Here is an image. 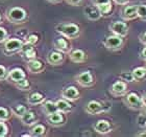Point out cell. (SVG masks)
Segmentation results:
<instances>
[{"label": "cell", "instance_id": "6da1fadb", "mask_svg": "<svg viewBox=\"0 0 146 137\" xmlns=\"http://www.w3.org/2000/svg\"><path fill=\"white\" fill-rule=\"evenodd\" d=\"M55 31L67 39H75L80 34L79 26L75 23H60L55 26Z\"/></svg>", "mask_w": 146, "mask_h": 137}, {"label": "cell", "instance_id": "7a4b0ae2", "mask_svg": "<svg viewBox=\"0 0 146 137\" xmlns=\"http://www.w3.org/2000/svg\"><path fill=\"white\" fill-rule=\"evenodd\" d=\"M6 19L14 24H22L27 19V12L20 6H14L6 12Z\"/></svg>", "mask_w": 146, "mask_h": 137}, {"label": "cell", "instance_id": "3957f363", "mask_svg": "<svg viewBox=\"0 0 146 137\" xmlns=\"http://www.w3.org/2000/svg\"><path fill=\"white\" fill-rule=\"evenodd\" d=\"M23 44H24V41L19 38H9L3 43V52L7 55L19 53Z\"/></svg>", "mask_w": 146, "mask_h": 137}, {"label": "cell", "instance_id": "277c9868", "mask_svg": "<svg viewBox=\"0 0 146 137\" xmlns=\"http://www.w3.org/2000/svg\"><path fill=\"white\" fill-rule=\"evenodd\" d=\"M104 45L107 49L110 50H118L123 45V38L116 35L107 37L104 41Z\"/></svg>", "mask_w": 146, "mask_h": 137}, {"label": "cell", "instance_id": "5b68a950", "mask_svg": "<svg viewBox=\"0 0 146 137\" xmlns=\"http://www.w3.org/2000/svg\"><path fill=\"white\" fill-rule=\"evenodd\" d=\"M110 31H112L114 35H116V36L124 38L128 34V26L125 22L115 21L110 25Z\"/></svg>", "mask_w": 146, "mask_h": 137}, {"label": "cell", "instance_id": "8992f818", "mask_svg": "<svg viewBox=\"0 0 146 137\" xmlns=\"http://www.w3.org/2000/svg\"><path fill=\"white\" fill-rule=\"evenodd\" d=\"M75 81L82 87H91L94 84V78L90 71H82L75 76Z\"/></svg>", "mask_w": 146, "mask_h": 137}, {"label": "cell", "instance_id": "52a82bcc", "mask_svg": "<svg viewBox=\"0 0 146 137\" xmlns=\"http://www.w3.org/2000/svg\"><path fill=\"white\" fill-rule=\"evenodd\" d=\"M47 122L52 127H61L65 124L64 113L55 111V112L49 114L47 115Z\"/></svg>", "mask_w": 146, "mask_h": 137}, {"label": "cell", "instance_id": "ba28073f", "mask_svg": "<svg viewBox=\"0 0 146 137\" xmlns=\"http://www.w3.org/2000/svg\"><path fill=\"white\" fill-rule=\"evenodd\" d=\"M80 96V93H79L78 89L74 87V86H69L67 88H65L63 91H62V98L67 100L69 102H74L77 101Z\"/></svg>", "mask_w": 146, "mask_h": 137}, {"label": "cell", "instance_id": "9c48e42d", "mask_svg": "<svg viewBox=\"0 0 146 137\" xmlns=\"http://www.w3.org/2000/svg\"><path fill=\"white\" fill-rule=\"evenodd\" d=\"M85 111L88 114H92V115H96L99 113H102L104 111H106L104 106L101 103L97 101H90L87 105H86Z\"/></svg>", "mask_w": 146, "mask_h": 137}, {"label": "cell", "instance_id": "30bf717a", "mask_svg": "<svg viewBox=\"0 0 146 137\" xmlns=\"http://www.w3.org/2000/svg\"><path fill=\"white\" fill-rule=\"evenodd\" d=\"M26 67L31 73H41L45 69V64L36 58L26 61Z\"/></svg>", "mask_w": 146, "mask_h": 137}, {"label": "cell", "instance_id": "8fae6325", "mask_svg": "<svg viewBox=\"0 0 146 137\" xmlns=\"http://www.w3.org/2000/svg\"><path fill=\"white\" fill-rule=\"evenodd\" d=\"M19 53L26 61L36 58V49H35V45H31V44H28V43H25V42L23 44V46H22L21 50L19 51Z\"/></svg>", "mask_w": 146, "mask_h": 137}, {"label": "cell", "instance_id": "7c38bea8", "mask_svg": "<svg viewBox=\"0 0 146 137\" xmlns=\"http://www.w3.org/2000/svg\"><path fill=\"white\" fill-rule=\"evenodd\" d=\"M125 103L129 108H133V109H139L141 107H143L142 105V101H141V98L137 93L135 92H131L126 95L125 98Z\"/></svg>", "mask_w": 146, "mask_h": 137}, {"label": "cell", "instance_id": "4fadbf2b", "mask_svg": "<svg viewBox=\"0 0 146 137\" xmlns=\"http://www.w3.org/2000/svg\"><path fill=\"white\" fill-rule=\"evenodd\" d=\"M26 78V74H25L24 70L21 69V68H13L9 71V74H7V81L12 82L13 84L16 82H18L20 80L25 79Z\"/></svg>", "mask_w": 146, "mask_h": 137}, {"label": "cell", "instance_id": "5bb4252c", "mask_svg": "<svg viewBox=\"0 0 146 137\" xmlns=\"http://www.w3.org/2000/svg\"><path fill=\"white\" fill-rule=\"evenodd\" d=\"M20 119H21L22 124L27 127H33L35 124L38 122V116H36V112L31 111V110H27Z\"/></svg>", "mask_w": 146, "mask_h": 137}, {"label": "cell", "instance_id": "9a60e30c", "mask_svg": "<svg viewBox=\"0 0 146 137\" xmlns=\"http://www.w3.org/2000/svg\"><path fill=\"white\" fill-rule=\"evenodd\" d=\"M94 131L102 135L108 134L112 131V126H111L110 122H108L106 119H100L94 125Z\"/></svg>", "mask_w": 146, "mask_h": 137}, {"label": "cell", "instance_id": "2e32d148", "mask_svg": "<svg viewBox=\"0 0 146 137\" xmlns=\"http://www.w3.org/2000/svg\"><path fill=\"white\" fill-rule=\"evenodd\" d=\"M86 17L91 21H97L101 18V14L96 5H89L85 9Z\"/></svg>", "mask_w": 146, "mask_h": 137}, {"label": "cell", "instance_id": "e0dca14e", "mask_svg": "<svg viewBox=\"0 0 146 137\" xmlns=\"http://www.w3.org/2000/svg\"><path fill=\"white\" fill-rule=\"evenodd\" d=\"M69 53V59L70 61L73 62V63H84L87 59V55H86L85 51L82 50V49H73L71 51L68 52Z\"/></svg>", "mask_w": 146, "mask_h": 137}, {"label": "cell", "instance_id": "ac0fdd59", "mask_svg": "<svg viewBox=\"0 0 146 137\" xmlns=\"http://www.w3.org/2000/svg\"><path fill=\"white\" fill-rule=\"evenodd\" d=\"M127 90V85L124 81H117L112 85L111 87V92L112 94L116 95V96H120L123 95Z\"/></svg>", "mask_w": 146, "mask_h": 137}, {"label": "cell", "instance_id": "d6986e66", "mask_svg": "<svg viewBox=\"0 0 146 137\" xmlns=\"http://www.w3.org/2000/svg\"><path fill=\"white\" fill-rule=\"evenodd\" d=\"M47 62H48L50 65H53V66H56V65H61L63 62H64V55H63V52L58 51V50H54V51H51L47 57Z\"/></svg>", "mask_w": 146, "mask_h": 137}, {"label": "cell", "instance_id": "ffe728a7", "mask_svg": "<svg viewBox=\"0 0 146 137\" xmlns=\"http://www.w3.org/2000/svg\"><path fill=\"white\" fill-rule=\"evenodd\" d=\"M53 45H54V48L55 50H58V51H61L63 53H68V52L70 51V45H69V43L68 41L66 40V38H58L54 41L53 43Z\"/></svg>", "mask_w": 146, "mask_h": 137}, {"label": "cell", "instance_id": "44dd1931", "mask_svg": "<svg viewBox=\"0 0 146 137\" xmlns=\"http://www.w3.org/2000/svg\"><path fill=\"white\" fill-rule=\"evenodd\" d=\"M46 101V98L40 92H33L27 96V103L31 106L42 105Z\"/></svg>", "mask_w": 146, "mask_h": 137}, {"label": "cell", "instance_id": "7402d4cb", "mask_svg": "<svg viewBox=\"0 0 146 137\" xmlns=\"http://www.w3.org/2000/svg\"><path fill=\"white\" fill-rule=\"evenodd\" d=\"M122 17L125 20H134L138 17L137 5H126L122 11Z\"/></svg>", "mask_w": 146, "mask_h": 137}, {"label": "cell", "instance_id": "603a6c76", "mask_svg": "<svg viewBox=\"0 0 146 137\" xmlns=\"http://www.w3.org/2000/svg\"><path fill=\"white\" fill-rule=\"evenodd\" d=\"M55 106H56V109L58 111L62 113H69L72 110V106L69 101L65 100V98H60L58 101L55 102Z\"/></svg>", "mask_w": 146, "mask_h": 137}, {"label": "cell", "instance_id": "cb8c5ba5", "mask_svg": "<svg viewBox=\"0 0 146 137\" xmlns=\"http://www.w3.org/2000/svg\"><path fill=\"white\" fill-rule=\"evenodd\" d=\"M45 133H46V128L42 124H35L31 130V136H36V137L44 136Z\"/></svg>", "mask_w": 146, "mask_h": 137}, {"label": "cell", "instance_id": "d4e9b609", "mask_svg": "<svg viewBox=\"0 0 146 137\" xmlns=\"http://www.w3.org/2000/svg\"><path fill=\"white\" fill-rule=\"evenodd\" d=\"M42 108H43V112L45 113L46 115H49V114L58 111L56 106H55V103L52 101H45L42 104Z\"/></svg>", "mask_w": 146, "mask_h": 137}, {"label": "cell", "instance_id": "484cf974", "mask_svg": "<svg viewBox=\"0 0 146 137\" xmlns=\"http://www.w3.org/2000/svg\"><path fill=\"white\" fill-rule=\"evenodd\" d=\"M131 73H133L135 81H141V80H143L146 76V68L137 67L131 71Z\"/></svg>", "mask_w": 146, "mask_h": 137}, {"label": "cell", "instance_id": "4316f807", "mask_svg": "<svg viewBox=\"0 0 146 137\" xmlns=\"http://www.w3.org/2000/svg\"><path fill=\"white\" fill-rule=\"evenodd\" d=\"M12 113L14 114L15 116H17L18 118H21L23 114H24L26 111H27V107L24 106V105H17V106L13 107L12 109Z\"/></svg>", "mask_w": 146, "mask_h": 137}, {"label": "cell", "instance_id": "83f0119b", "mask_svg": "<svg viewBox=\"0 0 146 137\" xmlns=\"http://www.w3.org/2000/svg\"><path fill=\"white\" fill-rule=\"evenodd\" d=\"M14 85H15L18 89L22 90V91H27V90H29L31 87V83H29V81H28L26 78L20 80V81H18V82L14 83Z\"/></svg>", "mask_w": 146, "mask_h": 137}, {"label": "cell", "instance_id": "f1b7e54d", "mask_svg": "<svg viewBox=\"0 0 146 137\" xmlns=\"http://www.w3.org/2000/svg\"><path fill=\"white\" fill-rule=\"evenodd\" d=\"M98 9H99V12H100L101 16L104 15H108L111 13L113 9V5H112V2H109V3H104V4H100V5H97Z\"/></svg>", "mask_w": 146, "mask_h": 137}, {"label": "cell", "instance_id": "f546056e", "mask_svg": "<svg viewBox=\"0 0 146 137\" xmlns=\"http://www.w3.org/2000/svg\"><path fill=\"white\" fill-rule=\"evenodd\" d=\"M11 112L9 109H6L4 107H0V120L1 122H7L11 118Z\"/></svg>", "mask_w": 146, "mask_h": 137}, {"label": "cell", "instance_id": "4dcf8cb0", "mask_svg": "<svg viewBox=\"0 0 146 137\" xmlns=\"http://www.w3.org/2000/svg\"><path fill=\"white\" fill-rule=\"evenodd\" d=\"M137 15L140 19L146 21V5L144 4L137 5Z\"/></svg>", "mask_w": 146, "mask_h": 137}, {"label": "cell", "instance_id": "1f68e13d", "mask_svg": "<svg viewBox=\"0 0 146 137\" xmlns=\"http://www.w3.org/2000/svg\"><path fill=\"white\" fill-rule=\"evenodd\" d=\"M24 42L28 43V44H31V45H36V43L39 42V37L36 36V34H31L25 38Z\"/></svg>", "mask_w": 146, "mask_h": 137}, {"label": "cell", "instance_id": "d6a6232c", "mask_svg": "<svg viewBox=\"0 0 146 137\" xmlns=\"http://www.w3.org/2000/svg\"><path fill=\"white\" fill-rule=\"evenodd\" d=\"M7 134H9V127L5 122L0 120V137H5Z\"/></svg>", "mask_w": 146, "mask_h": 137}, {"label": "cell", "instance_id": "836d02e7", "mask_svg": "<svg viewBox=\"0 0 146 137\" xmlns=\"http://www.w3.org/2000/svg\"><path fill=\"white\" fill-rule=\"evenodd\" d=\"M120 78L122 79V81H125V82H134L135 79L133 76V73L128 72V71H125V72H122L120 74Z\"/></svg>", "mask_w": 146, "mask_h": 137}, {"label": "cell", "instance_id": "e575fe53", "mask_svg": "<svg viewBox=\"0 0 146 137\" xmlns=\"http://www.w3.org/2000/svg\"><path fill=\"white\" fill-rule=\"evenodd\" d=\"M9 39V33L4 27L0 26V43H4Z\"/></svg>", "mask_w": 146, "mask_h": 137}, {"label": "cell", "instance_id": "d590c367", "mask_svg": "<svg viewBox=\"0 0 146 137\" xmlns=\"http://www.w3.org/2000/svg\"><path fill=\"white\" fill-rule=\"evenodd\" d=\"M7 74H9L7 69L3 65H0V81H4L7 79Z\"/></svg>", "mask_w": 146, "mask_h": 137}, {"label": "cell", "instance_id": "8d00e7d4", "mask_svg": "<svg viewBox=\"0 0 146 137\" xmlns=\"http://www.w3.org/2000/svg\"><path fill=\"white\" fill-rule=\"evenodd\" d=\"M137 122L140 127H146V117H144L143 114H141V115H139V117H138Z\"/></svg>", "mask_w": 146, "mask_h": 137}, {"label": "cell", "instance_id": "74e56055", "mask_svg": "<svg viewBox=\"0 0 146 137\" xmlns=\"http://www.w3.org/2000/svg\"><path fill=\"white\" fill-rule=\"evenodd\" d=\"M68 4H70V5H73V6H77L79 5L80 3H82V0H65Z\"/></svg>", "mask_w": 146, "mask_h": 137}, {"label": "cell", "instance_id": "f35d334b", "mask_svg": "<svg viewBox=\"0 0 146 137\" xmlns=\"http://www.w3.org/2000/svg\"><path fill=\"white\" fill-rule=\"evenodd\" d=\"M111 2V0H93V4L94 5H100V4H104V3Z\"/></svg>", "mask_w": 146, "mask_h": 137}, {"label": "cell", "instance_id": "ab89813d", "mask_svg": "<svg viewBox=\"0 0 146 137\" xmlns=\"http://www.w3.org/2000/svg\"><path fill=\"white\" fill-rule=\"evenodd\" d=\"M140 41L143 45L146 46V31H144V33H142L140 35Z\"/></svg>", "mask_w": 146, "mask_h": 137}, {"label": "cell", "instance_id": "60d3db41", "mask_svg": "<svg viewBox=\"0 0 146 137\" xmlns=\"http://www.w3.org/2000/svg\"><path fill=\"white\" fill-rule=\"evenodd\" d=\"M116 4H119V5H125L126 3L128 2V0H113Z\"/></svg>", "mask_w": 146, "mask_h": 137}, {"label": "cell", "instance_id": "b9f144b4", "mask_svg": "<svg viewBox=\"0 0 146 137\" xmlns=\"http://www.w3.org/2000/svg\"><path fill=\"white\" fill-rule=\"evenodd\" d=\"M141 58L143 59L144 61H146V46L141 50Z\"/></svg>", "mask_w": 146, "mask_h": 137}, {"label": "cell", "instance_id": "7bdbcfd3", "mask_svg": "<svg viewBox=\"0 0 146 137\" xmlns=\"http://www.w3.org/2000/svg\"><path fill=\"white\" fill-rule=\"evenodd\" d=\"M141 101H142V105L144 107H146V94H144L142 98H141Z\"/></svg>", "mask_w": 146, "mask_h": 137}, {"label": "cell", "instance_id": "ee69618b", "mask_svg": "<svg viewBox=\"0 0 146 137\" xmlns=\"http://www.w3.org/2000/svg\"><path fill=\"white\" fill-rule=\"evenodd\" d=\"M47 1H49L50 3H58V2H60L61 0H47Z\"/></svg>", "mask_w": 146, "mask_h": 137}, {"label": "cell", "instance_id": "f6af8a7d", "mask_svg": "<svg viewBox=\"0 0 146 137\" xmlns=\"http://www.w3.org/2000/svg\"><path fill=\"white\" fill-rule=\"evenodd\" d=\"M142 114H143V116H144V117H146V109H145V111H144V112L142 113Z\"/></svg>", "mask_w": 146, "mask_h": 137}, {"label": "cell", "instance_id": "bcb514c9", "mask_svg": "<svg viewBox=\"0 0 146 137\" xmlns=\"http://www.w3.org/2000/svg\"><path fill=\"white\" fill-rule=\"evenodd\" d=\"M2 22V17H1V15H0V23Z\"/></svg>", "mask_w": 146, "mask_h": 137}]
</instances>
